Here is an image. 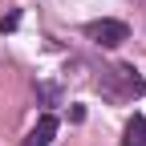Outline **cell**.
Returning <instances> with one entry per match:
<instances>
[{"label": "cell", "mask_w": 146, "mask_h": 146, "mask_svg": "<svg viewBox=\"0 0 146 146\" xmlns=\"http://www.w3.org/2000/svg\"><path fill=\"white\" fill-rule=\"evenodd\" d=\"M98 85L106 89V98H142V94H146L138 69H130V65H110V69H102Z\"/></svg>", "instance_id": "obj_1"}, {"label": "cell", "mask_w": 146, "mask_h": 146, "mask_svg": "<svg viewBox=\"0 0 146 146\" xmlns=\"http://www.w3.org/2000/svg\"><path fill=\"white\" fill-rule=\"evenodd\" d=\"M85 36L102 49H118L122 41H130V25L126 21H114V16H102V21H89L85 25Z\"/></svg>", "instance_id": "obj_2"}, {"label": "cell", "mask_w": 146, "mask_h": 146, "mask_svg": "<svg viewBox=\"0 0 146 146\" xmlns=\"http://www.w3.org/2000/svg\"><path fill=\"white\" fill-rule=\"evenodd\" d=\"M53 134H57V118L45 114V118H41V122H36L33 130L25 134V142H21V146H49V142H53Z\"/></svg>", "instance_id": "obj_3"}, {"label": "cell", "mask_w": 146, "mask_h": 146, "mask_svg": "<svg viewBox=\"0 0 146 146\" xmlns=\"http://www.w3.org/2000/svg\"><path fill=\"white\" fill-rule=\"evenodd\" d=\"M122 146H146V118H142V114H134L130 122H126Z\"/></svg>", "instance_id": "obj_4"}]
</instances>
